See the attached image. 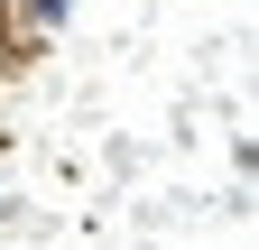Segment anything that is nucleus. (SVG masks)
Returning <instances> with one entry per match:
<instances>
[{"label":"nucleus","instance_id":"1","mask_svg":"<svg viewBox=\"0 0 259 250\" xmlns=\"http://www.w3.org/2000/svg\"><path fill=\"white\" fill-rule=\"evenodd\" d=\"M28 10H37V19H47V28H56V19H65V10H74V0H28Z\"/></svg>","mask_w":259,"mask_h":250},{"label":"nucleus","instance_id":"2","mask_svg":"<svg viewBox=\"0 0 259 250\" xmlns=\"http://www.w3.org/2000/svg\"><path fill=\"white\" fill-rule=\"evenodd\" d=\"M0 10H10V0H0Z\"/></svg>","mask_w":259,"mask_h":250}]
</instances>
